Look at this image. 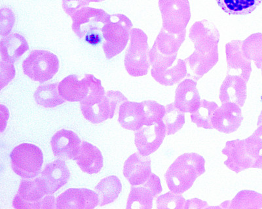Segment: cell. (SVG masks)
Segmentation results:
<instances>
[{"instance_id":"8992f818","label":"cell","mask_w":262,"mask_h":209,"mask_svg":"<svg viewBox=\"0 0 262 209\" xmlns=\"http://www.w3.org/2000/svg\"><path fill=\"white\" fill-rule=\"evenodd\" d=\"M148 38L139 29H132L130 44L125 56L126 70L133 76L146 75L151 64L149 62Z\"/></svg>"},{"instance_id":"ba28073f","label":"cell","mask_w":262,"mask_h":209,"mask_svg":"<svg viewBox=\"0 0 262 209\" xmlns=\"http://www.w3.org/2000/svg\"><path fill=\"white\" fill-rule=\"evenodd\" d=\"M59 60L48 50H34L23 62V71L32 80L40 83L52 80L59 69Z\"/></svg>"},{"instance_id":"d4e9b609","label":"cell","mask_w":262,"mask_h":209,"mask_svg":"<svg viewBox=\"0 0 262 209\" xmlns=\"http://www.w3.org/2000/svg\"><path fill=\"white\" fill-rule=\"evenodd\" d=\"M29 50V43L19 34H9L2 38L0 41L2 61L14 64Z\"/></svg>"},{"instance_id":"6da1fadb","label":"cell","mask_w":262,"mask_h":209,"mask_svg":"<svg viewBox=\"0 0 262 209\" xmlns=\"http://www.w3.org/2000/svg\"><path fill=\"white\" fill-rule=\"evenodd\" d=\"M126 101H128L127 97L121 92L111 90L105 92L101 81L98 80L90 94L80 102L81 111L88 121L100 124L113 118L118 107Z\"/></svg>"},{"instance_id":"ac0fdd59","label":"cell","mask_w":262,"mask_h":209,"mask_svg":"<svg viewBox=\"0 0 262 209\" xmlns=\"http://www.w3.org/2000/svg\"><path fill=\"white\" fill-rule=\"evenodd\" d=\"M222 154L228 157L224 164L236 173L253 168L255 160L248 154L244 140L236 139L228 141L222 150Z\"/></svg>"},{"instance_id":"f546056e","label":"cell","mask_w":262,"mask_h":209,"mask_svg":"<svg viewBox=\"0 0 262 209\" xmlns=\"http://www.w3.org/2000/svg\"><path fill=\"white\" fill-rule=\"evenodd\" d=\"M221 208H262V194L253 190H242L231 201H226L219 206Z\"/></svg>"},{"instance_id":"f1b7e54d","label":"cell","mask_w":262,"mask_h":209,"mask_svg":"<svg viewBox=\"0 0 262 209\" xmlns=\"http://www.w3.org/2000/svg\"><path fill=\"white\" fill-rule=\"evenodd\" d=\"M152 77L157 82L165 87H170L179 84L188 75L186 63L185 60L177 59L172 66L165 70L151 73Z\"/></svg>"},{"instance_id":"ee69618b","label":"cell","mask_w":262,"mask_h":209,"mask_svg":"<svg viewBox=\"0 0 262 209\" xmlns=\"http://www.w3.org/2000/svg\"><path fill=\"white\" fill-rule=\"evenodd\" d=\"M86 2L91 3V2H95V3H100V2H104L105 0H85Z\"/></svg>"},{"instance_id":"b9f144b4","label":"cell","mask_w":262,"mask_h":209,"mask_svg":"<svg viewBox=\"0 0 262 209\" xmlns=\"http://www.w3.org/2000/svg\"><path fill=\"white\" fill-rule=\"evenodd\" d=\"M207 202L194 198L186 200V206L184 209L189 208H209Z\"/></svg>"},{"instance_id":"5bb4252c","label":"cell","mask_w":262,"mask_h":209,"mask_svg":"<svg viewBox=\"0 0 262 209\" xmlns=\"http://www.w3.org/2000/svg\"><path fill=\"white\" fill-rule=\"evenodd\" d=\"M97 193L88 188H70L56 199V208L93 209L98 205Z\"/></svg>"},{"instance_id":"603a6c76","label":"cell","mask_w":262,"mask_h":209,"mask_svg":"<svg viewBox=\"0 0 262 209\" xmlns=\"http://www.w3.org/2000/svg\"><path fill=\"white\" fill-rule=\"evenodd\" d=\"M118 122L124 129L137 131L145 125L146 114L143 103L126 101L119 108Z\"/></svg>"},{"instance_id":"f35d334b","label":"cell","mask_w":262,"mask_h":209,"mask_svg":"<svg viewBox=\"0 0 262 209\" xmlns=\"http://www.w3.org/2000/svg\"><path fill=\"white\" fill-rule=\"evenodd\" d=\"M15 22V15L11 9L2 8L0 10V34L8 36L11 33Z\"/></svg>"},{"instance_id":"8d00e7d4","label":"cell","mask_w":262,"mask_h":209,"mask_svg":"<svg viewBox=\"0 0 262 209\" xmlns=\"http://www.w3.org/2000/svg\"><path fill=\"white\" fill-rule=\"evenodd\" d=\"M186 200L183 196L172 192L161 195L157 199V208L159 209H184Z\"/></svg>"},{"instance_id":"60d3db41","label":"cell","mask_w":262,"mask_h":209,"mask_svg":"<svg viewBox=\"0 0 262 209\" xmlns=\"http://www.w3.org/2000/svg\"><path fill=\"white\" fill-rule=\"evenodd\" d=\"M90 4L85 0H62V8L71 17L79 9L88 6Z\"/></svg>"},{"instance_id":"7bdbcfd3","label":"cell","mask_w":262,"mask_h":209,"mask_svg":"<svg viewBox=\"0 0 262 209\" xmlns=\"http://www.w3.org/2000/svg\"><path fill=\"white\" fill-rule=\"evenodd\" d=\"M253 168L262 169V154L256 160L253 166Z\"/></svg>"},{"instance_id":"277c9868","label":"cell","mask_w":262,"mask_h":209,"mask_svg":"<svg viewBox=\"0 0 262 209\" xmlns=\"http://www.w3.org/2000/svg\"><path fill=\"white\" fill-rule=\"evenodd\" d=\"M55 205V196L49 192L41 177L21 180L13 201V207L17 209H54Z\"/></svg>"},{"instance_id":"484cf974","label":"cell","mask_w":262,"mask_h":209,"mask_svg":"<svg viewBox=\"0 0 262 209\" xmlns=\"http://www.w3.org/2000/svg\"><path fill=\"white\" fill-rule=\"evenodd\" d=\"M76 161L84 173L90 175L99 173L103 167L102 152L97 146L86 141H82L80 152Z\"/></svg>"},{"instance_id":"9c48e42d","label":"cell","mask_w":262,"mask_h":209,"mask_svg":"<svg viewBox=\"0 0 262 209\" xmlns=\"http://www.w3.org/2000/svg\"><path fill=\"white\" fill-rule=\"evenodd\" d=\"M163 28L172 34H180L186 29L191 19L188 0H159Z\"/></svg>"},{"instance_id":"bcb514c9","label":"cell","mask_w":262,"mask_h":209,"mask_svg":"<svg viewBox=\"0 0 262 209\" xmlns=\"http://www.w3.org/2000/svg\"><path fill=\"white\" fill-rule=\"evenodd\" d=\"M261 74H262V67H261Z\"/></svg>"},{"instance_id":"f6af8a7d","label":"cell","mask_w":262,"mask_h":209,"mask_svg":"<svg viewBox=\"0 0 262 209\" xmlns=\"http://www.w3.org/2000/svg\"><path fill=\"white\" fill-rule=\"evenodd\" d=\"M262 124V111L260 113V115H259L258 120V126L259 125Z\"/></svg>"},{"instance_id":"5b68a950","label":"cell","mask_w":262,"mask_h":209,"mask_svg":"<svg viewBox=\"0 0 262 209\" xmlns=\"http://www.w3.org/2000/svg\"><path fill=\"white\" fill-rule=\"evenodd\" d=\"M133 25L129 18L123 14L109 15L102 29V48L107 59H112L125 49Z\"/></svg>"},{"instance_id":"52a82bcc","label":"cell","mask_w":262,"mask_h":209,"mask_svg":"<svg viewBox=\"0 0 262 209\" xmlns=\"http://www.w3.org/2000/svg\"><path fill=\"white\" fill-rule=\"evenodd\" d=\"M10 158L13 171L20 177L32 179L41 173L43 154L38 146L20 144L11 151Z\"/></svg>"},{"instance_id":"d6986e66","label":"cell","mask_w":262,"mask_h":209,"mask_svg":"<svg viewBox=\"0 0 262 209\" xmlns=\"http://www.w3.org/2000/svg\"><path fill=\"white\" fill-rule=\"evenodd\" d=\"M151 159L148 156L136 152L126 160L123 175L131 186L144 184L151 174Z\"/></svg>"},{"instance_id":"7402d4cb","label":"cell","mask_w":262,"mask_h":209,"mask_svg":"<svg viewBox=\"0 0 262 209\" xmlns=\"http://www.w3.org/2000/svg\"><path fill=\"white\" fill-rule=\"evenodd\" d=\"M40 177L45 182L49 192L53 194L67 184L70 172L64 160H57L46 165Z\"/></svg>"},{"instance_id":"4dcf8cb0","label":"cell","mask_w":262,"mask_h":209,"mask_svg":"<svg viewBox=\"0 0 262 209\" xmlns=\"http://www.w3.org/2000/svg\"><path fill=\"white\" fill-rule=\"evenodd\" d=\"M58 84L49 83L40 85L34 93L35 101L39 106L46 108H53L65 103L58 92Z\"/></svg>"},{"instance_id":"83f0119b","label":"cell","mask_w":262,"mask_h":209,"mask_svg":"<svg viewBox=\"0 0 262 209\" xmlns=\"http://www.w3.org/2000/svg\"><path fill=\"white\" fill-rule=\"evenodd\" d=\"M100 206L107 205L118 199L122 190L121 180L116 176L112 175L103 178L95 187Z\"/></svg>"},{"instance_id":"ab89813d","label":"cell","mask_w":262,"mask_h":209,"mask_svg":"<svg viewBox=\"0 0 262 209\" xmlns=\"http://www.w3.org/2000/svg\"><path fill=\"white\" fill-rule=\"evenodd\" d=\"M0 64H1V88L2 89L15 77V69L14 64L2 61L1 60Z\"/></svg>"},{"instance_id":"e0dca14e","label":"cell","mask_w":262,"mask_h":209,"mask_svg":"<svg viewBox=\"0 0 262 209\" xmlns=\"http://www.w3.org/2000/svg\"><path fill=\"white\" fill-rule=\"evenodd\" d=\"M242 44L243 41L239 40H233L226 44L227 74L239 76L248 83L252 71L251 60L243 55Z\"/></svg>"},{"instance_id":"2e32d148","label":"cell","mask_w":262,"mask_h":209,"mask_svg":"<svg viewBox=\"0 0 262 209\" xmlns=\"http://www.w3.org/2000/svg\"><path fill=\"white\" fill-rule=\"evenodd\" d=\"M81 143L75 132L63 129L54 135L51 145L55 157L63 160H76L80 152Z\"/></svg>"},{"instance_id":"30bf717a","label":"cell","mask_w":262,"mask_h":209,"mask_svg":"<svg viewBox=\"0 0 262 209\" xmlns=\"http://www.w3.org/2000/svg\"><path fill=\"white\" fill-rule=\"evenodd\" d=\"M220 37L216 25L207 20L198 21L189 30V38L195 50L203 54L219 51Z\"/></svg>"},{"instance_id":"9a60e30c","label":"cell","mask_w":262,"mask_h":209,"mask_svg":"<svg viewBox=\"0 0 262 209\" xmlns=\"http://www.w3.org/2000/svg\"><path fill=\"white\" fill-rule=\"evenodd\" d=\"M243 120L242 111L237 104L232 102L222 103L213 114L211 122L213 128L224 134L237 131Z\"/></svg>"},{"instance_id":"d590c367","label":"cell","mask_w":262,"mask_h":209,"mask_svg":"<svg viewBox=\"0 0 262 209\" xmlns=\"http://www.w3.org/2000/svg\"><path fill=\"white\" fill-rule=\"evenodd\" d=\"M142 103L146 114L145 125L150 126L163 120L165 115V107L153 100L142 101Z\"/></svg>"},{"instance_id":"8fae6325","label":"cell","mask_w":262,"mask_h":209,"mask_svg":"<svg viewBox=\"0 0 262 209\" xmlns=\"http://www.w3.org/2000/svg\"><path fill=\"white\" fill-rule=\"evenodd\" d=\"M160 178L151 173L149 179L143 185L132 186L128 197L127 208L151 209L153 201L162 192Z\"/></svg>"},{"instance_id":"44dd1931","label":"cell","mask_w":262,"mask_h":209,"mask_svg":"<svg viewBox=\"0 0 262 209\" xmlns=\"http://www.w3.org/2000/svg\"><path fill=\"white\" fill-rule=\"evenodd\" d=\"M247 83L239 76L227 75L220 88L219 98L221 103L232 102L240 108L244 106L247 97Z\"/></svg>"},{"instance_id":"d6a6232c","label":"cell","mask_w":262,"mask_h":209,"mask_svg":"<svg viewBox=\"0 0 262 209\" xmlns=\"http://www.w3.org/2000/svg\"><path fill=\"white\" fill-rule=\"evenodd\" d=\"M243 55L247 59L254 61L257 68L262 67V33H255L243 41Z\"/></svg>"},{"instance_id":"3957f363","label":"cell","mask_w":262,"mask_h":209,"mask_svg":"<svg viewBox=\"0 0 262 209\" xmlns=\"http://www.w3.org/2000/svg\"><path fill=\"white\" fill-rule=\"evenodd\" d=\"M108 16L103 9L83 7L71 16L72 30L79 39L97 45L102 42V29Z\"/></svg>"},{"instance_id":"4316f807","label":"cell","mask_w":262,"mask_h":209,"mask_svg":"<svg viewBox=\"0 0 262 209\" xmlns=\"http://www.w3.org/2000/svg\"><path fill=\"white\" fill-rule=\"evenodd\" d=\"M186 30L182 33L175 34L170 33L162 28L154 44L156 49L161 55L172 56L178 52L186 39Z\"/></svg>"},{"instance_id":"74e56055","label":"cell","mask_w":262,"mask_h":209,"mask_svg":"<svg viewBox=\"0 0 262 209\" xmlns=\"http://www.w3.org/2000/svg\"><path fill=\"white\" fill-rule=\"evenodd\" d=\"M246 150L250 156L256 162L262 154V124L249 138L244 139Z\"/></svg>"},{"instance_id":"7c38bea8","label":"cell","mask_w":262,"mask_h":209,"mask_svg":"<svg viewBox=\"0 0 262 209\" xmlns=\"http://www.w3.org/2000/svg\"><path fill=\"white\" fill-rule=\"evenodd\" d=\"M76 75L67 76L58 84V92L66 101L81 102L90 94L98 80L91 74L81 77Z\"/></svg>"},{"instance_id":"e575fe53","label":"cell","mask_w":262,"mask_h":209,"mask_svg":"<svg viewBox=\"0 0 262 209\" xmlns=\"http://www.w3.org/2000/svg\"><path fill=\"white\" fill-rule=\"evenodd\" d=\"M163 121L167 129V136L176 134L185 124V113L177 108L174 103L168 104L165 107V115Z\"/></svg>"},{"instance_id":"836d02e7","label":"cell","mask_w":262,"mask_h":209,"mask_svg":"<svg viewBox=\"0 0 262 209\" xmlns=\"http://www.w3.org/2000/svg\"><path fill=\"white\" fill-rule=\"evenodd\" d=\"M219 108V106L214 101H209L203 99L201 101L200 108L193 113H191V122L195 123L198 127L212 129L211 119L214 111Z\"/></svg>"},{"instance_id":"1f68e13d","label":"cell","mask_w":262,"mask_h":209,"mask_svg":"<svg viewBox=\"0 0 262 209\" xmlns=\"http://www.w3.org/2000/svg\"><path fill=\"white\" fill-rule=\"evenodd\" d=\"M217 5L228 15H247L262 3V0H216Z\"/></svg>"},{"instance_id":"ffe728a7","label":"cell","mask_w":262,"mask_h":209,"mask_svg":"<svg viewBox=\"0 0 262 209\" xmlns=\"http://www.w3.org/2000/svg\"><path fill=\"white\" fill-rule=\"evenodd\" d=\"M201 97L196 88V81L187 79L179 85L175 91L174 104L184 113H193L200 108Z\"/></svg>"},{"instance_id":"7a4b0ae2","label":"cell","mask_w":262,"mask_h":209,"mask_svg":"<svg viewBox=\"0 0 262 209\" xmlns=\"http://www.w3.org/2000/svg\"><path fill=\"white\" fill-rule=\"evenodd\" d=\"M205 172V160L202 155L194 152L185 153L168 167L165 178L170 191L182 194Z\"/></svg>"},{"instance_id":"4fadbf2b","label":"cell","mask_w":262,"mask_h":209,"mask_svg":"<svg viewBox=\"0 0 262 209\" xmlns=\"http://www.w3.org/2000/svg\"><path fill=\"white\" fill-rule=\"evenodd\" d=\"M166 135L167 129L163 120L136 131L135 143L140 154L148 156L156 152L162 145Z\"/></svg>"},{"instance_id":"cb8c5ba5","label":"cell","mask_w":262,"mask_h":209,"mask_svg":"<svg viewBox=\"0 0 262 209\" xmlns=\"http://www.w3.org/2000/svg\"><path fill=\"white\" fill-rule=\"evenodd\" d=\"M219 51L203 54L195 50L192 55L185 59L188 75L187 77L198 81L213 68L219 62Z\"/></svg>"}]
</instances>
